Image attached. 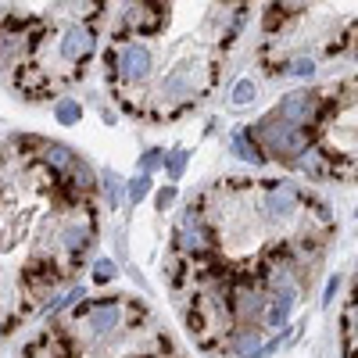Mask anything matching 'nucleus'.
Returning a JSON list of instances; mask_svg holds the SVG:
<instances>
[{
	"label": "nucleus",
	"mask_w": 358,
	"mask_h": 358,
	"mask_svg": "<svg viewBox=\"0 0 358 358\" xmlns=\"http://www.w3.org/2000/svg\"><path fill=\"white\" fill-rule=\"evenodd\" d=\"M255 143H258V151H265V158H276V162H297L308 147H312V129H301V126H290L283 122L280 115H268L262 118L258 126L244 129Z\"/></svg>",
	"instance_id": "nucleus-1"
},
{
	"label": "nucleus",
	"mask_w": 358,
	"mask_h": 358,
	"mask_svg": "<svg viewBox=\"0 0 358 358\" xmlns=\"http://www.w3.org/2000/svg\"><path fill=\"white\" fill-rule=\"evenodd\" d=\"M104 69L115 76V79H122L126 86H140L151 79L155 72V54L147 43H136V40H126L118 50H108L104 54Z\"/></svg>",
	"instance_id": "nucleus-2"
},
{
	"label": "nucleus",
	"mask_w": 358,
	"mask_h": 358,
	"mask_svg": "<svg viewBox=\"0 0 358 358\" xmlns=\"http://www.w3.org/2000/svg\"><path fill=\"white\" fill-rule=\"evenodd\" d=\"M330 111H334V104L326 101L322 94H315V90H294V94H287V97L276 104L273 115H280L283 122H290V126L312 129V126H319Z\"/></svg>",
	"instance_id": "nucleus-3"
},
{
	"label": "nucleus",
	"mask_w": 358,
	"mask_h": 358,
	"mask_svg": "<svg viewBox=\"0 0 358 358\" xmlns=\"http://www.w3.org/2000/svg\"><path fill=\"white\" fill-rule=\"evenodd\" d=\"M122 330H126V305L118 297L94 301V312L83 319V334L90 344H111Z\"/></svg>",
	"instance_id": "nucleus-4"
},
{
	"label": "nucleus",
	"mask_w": 358,
	"mask_h": 358,
	"mask_svg": "<svg viewBox=\"0 0 358 358\" xmlns=\"http://www.w3.org/2000/svg\"><path fill=\"white\" fill-rule=\"evenodd\" d=\"M301 212H305V197H301V190H297L294 183H287V179H280V183L268 187L262 204H258V215L268 226H287L294 215H301Z\"/></svg>",
	"instance_id": "nucleus-5"
},
{
	"label": "nucleus",
	"mask_w": 358,
	"mask_h": 358,
	"mask_svg": "<svg viewBox=\"0 0 358 358\" xmlns=\"http://www.w3.org/2000/svg\"><path fill=\"white\" fill-rule=\"evenodd\" d=\"M176 248L183 251L187 258H204V255H212L215 248V229L208 226L204 212L197 204H190L183 219H179V229H176Z\"/></svg>",
	"instance_id": "nucleus-6"
},
{
	"label": "nucleus",
	"mask_w": 358,
	"mask_h": 358,
	"mask_svg": "<svg viewBox=\"0 0 358 358\" xmlns=\"http://www.w3.org/2000/svg\"><path fill=\"white\" fill-rule=\"evenodd\" d=\"M201 65L194 62H179L172 72H165L162 79V101H190L201 94Z\"/></svg>",
	"instance_id": "nucleus-7"
},
{
	"label": "nucleus",
	"mask_w": 358,
	"mask_h": 358,
	"mask_svg": "<svg viewBox=\"0 0 358 358\" xmlns=\"http://www.w3.org/2000/svg\"><path fill=\"white\" fill-rule=\"evenodd\" d=\"M97 47V36H94V29L76 22V25H65L62 29V36H57V57L69 65H83L90 54H94Z\"/></svg>",
	"instance_id": "nucleus-8"
},
{
	"label": "nucleus",
	"mask_w": 358,
	"mask_h": 358,
	"mask_svg": "<svg viewBox=\"0 0 358 358\" xmlns=\"http://www.w3.org/2000/svg\"><path fill=\"white\" fill-rule=\"evenodd\" d=\"M62 283H65V273L50 258H33V262L22 268V287L33 294V297H43V294L57 290Z\"/></svg>",
	"instance_id": "nucleus-9"
},
{
	"label": "nucleus",
	"mask_w": 358,
	"mask_h": 358,
	"mask_svg": "<svg viewBox=\"0 0 358 358\" xmlns=\"http://www.w3.org/2000/svg\"><path fill=\"white\" fill-rule=\"evenodd\" d=\"M297 305V283H280L268 290V305H265V326H273V330H283L290 322V312Z\"/></svg>",
	"instance_id": "nucleus-10"
},
{
	"label": "nucleus",
	"mask_w": 358,
	"mask_h": 358,
	"mask_svg": "<svg viewBox=\"0 0 358 358\" xmlns=\"http://www.w3.org/2000/svg\"><path fill=\"white\" fill-rule=\"evenodd\" d=\"M165 22H169L165 4H126V25L136 29L140 36H155Z\"/></svg>",
	"instance_id": "nucleus-11"
},
{
	"label": "nucleus",
	"mask_w": 358,
	"mask_h": 358,
	"mask_svg": "<svg viewBox=\"0 0 358 358\" xmlns=\"http://www.w3.org/2000/svg\"><path fill=\"white\" fill-rule=\"evenodd\" d=\"M40 162H43V169L54 179H69L72 169L79 165V155L72 151V147H65V143H43L40 147Z\"/></svg>",
	"instance_id": "nucleus-12"
},
{
	"label": "nucleus",
	"mask_w": 358,
	"mask_h": 358,
	"mask_svg": "<svg viewBox=\"0 0 358 358\" xmlns=\"http://www.w3.org/2000/svg\"><path fill=\"white\" fill-rule=\"evenodd\" d=\"M294 169H297V172H305L308 179H326V176H334V172H337V162H334V155L326 151V147H315V143H312L308 151L294 162Z\"/></svg>",
	"instance_id": "nucleus-13"
},
{
	"label": "nucleus",
	"mask_w": 358,
	"mask_h": 358,
	"mask_svg": "<svg viewBox=\"0 0 358 358\" xmlns=\"http://www.w3.org/2000/svg\"><path fill=\"white\" fill-rule=\"evenodd\" d=\"M229 351H233L236 358H262V355H265L262 334L251 330V326H236V330H233V341H229Z\"/></svg>",
	"instance_id": "nucleus-14"
},
{
	"label": "nucleus",
	"mask_w": 358,
	"mask_h": 358,
	"mask_svg": "<svg viewBox=\"0 0 358 358\" xmlns=\"http://www.w3.org/2000/svg\"><path fill=\"white\" fill-rule=\"evenodd\" d=\"M229 147H233V155L241 158V162H251V165H265V162H268L248 133H233V143H229Z\"/></svg>",
	"instance_id": "nucleus-15"
},
{
	"label": "nucleus",
	"mask_w": 358,
	"mask_h": 358,
	"mask_svg": "<svg viewBox=\"0 0 358 358\" xmlns=\"http://www.w3.org/2000/svg\"><path fill=\"white\" fill-rule=\"evenodd\" d=\"M54 118H57L62 126H76L79 118H83V104H79L76 97H62V101L54 104Z\"/></svg>",
	"instance_id": "nucleus-16"
},
{
	"label": "nucleus",
	"mask_w": 358,
	"mask_h": 358,
	"mask_svg": "<svg viewBox=\"0 0 358 358\" xmlns=\"http://www.w3.org/2000/svg\"><path fill=\"white\" fill-rule=\"evenodd\" d=\"M255 97H258V83L255 79H241L233 86V94H229V104L233 108H248V104H255Z\"/></svg>",
	"instance_id": "nucleus-17"
},
{
	"label": "nucleus",
	"mask_w": 358,
	"mask_h": 358,
	"mask_svg": "<svg viewBox=\"0 0 358 358\" xmlns=\"http://www.w3.org/2000/svg\"><path fill=\"white\" fill-rule=\"evenodd\" d=\"M101 187H104L108 208H122V179H118L111 169H104V172H101Z\"/></svg>",
	"instance_id": "nucleus-18"
},
{
	"label": "nucleus",
	"mask_w": 358,
	"mask_h": 358,
	"mask_svg": "<svg viewBox=\"0 0 358 358\" xmlns=\"http://www.w3.org/2000/svg\"><path fill=\"white\" fill-rule=\"evenodd\" d=\"M283 76H294V79H312L315 76V57H290V62H283V69H280Z\"/></svg>",
	"instance_id": "nucleus-19"
},
{
	"label": "nucleus",
	"mask_w": 358,
	"mask_h": 358,
	"mask_svg": "<svg viewBox=\"0 0 358 358\" xmlns=\"http://www.w3.org/2000/svg\"><path fill=\"white\" fill-rule=\"evenodd\" d=\"M187 162H190L187 147H176V151H169V155H165V176H169V179H183Z\"/></svg>",
	"instance_id": "nucleus-20"
},
{
	"label": "nucleus",
	"mask_w": 358,
	"mask_h": 358,
	"mask_svg": "<svg viewBox=\"0 0 358 358\" xmlns=\"http://www.w3.org/2000/svg\"><path fill=\"white\" fill-rule=\"evenodd\" d=\"M126 194H129V201L133 204H140L147 194H151V176H143V172H136L133 179H129V187H126Z\"/></svg>",
	"instance_id": "nucleus-21"
},
{
	"label": "nucleus",
	"mask_w": 358,
	"mask_h": 358,
	"mask_svg": "<svg viewBox=\"0 0 358 358\" xmlns=\"http://www.w3.org/2000/svg\"><path fill=\"white\" fill-rule=\"evenodd\" d=\"M165 155H169V151H162V147H151V151H143V155H140V172H143V176H151L155 169H165Z\"/></svg>",
	"instance_id": "nucleus-22"
},
{
	"label": "nucleus",
	"mask_w": 358,
	"mask_h": 358,
	"mask_svg": "<svg viewBox=\"0 0 358 358\" xmlns=\"http://www.w3.org/2000/svg\"><path fill=\"white\" fill-rule=\"evenodd\" d=\"M83 297H86L83 287H69L62 297H54V301H50V312H62V308H69V305H83Z\"/></svg>",
	"instance_id": "nucleus-23"
},
{
	"label": "nucleus",
	"mask_w": 358,
	"mask_h": 358,
	"mask_svg": "<svg viewBox=\"0 0 358 358\" xmlns=\"http://www.w3.org/2000/svg\"><path fill=\"white\" fill-rule=\"evenodd\" d=\"M118 276V265L111 258H97L94 262V283H111Z\"/></svg>",
	"instance_id": "nucleus-24"
},
{
	"label": "nucleus",
	"mask_w": 358,
	"mask_h": 358,
	"mask_svg": "<svg viewBox=\"0 0 358 358\" xmlns=\"http://www.w3.org/2000/svg\"><path fill=\"white\" fill-rule=\"evenodd\" d=\"M155 204L162 208V212H169V208L176 204V187H165V190H158V197H155Z\"/></svg>",
	"instance_id": "nucleus-25"
},
{
	"label": "nucleus",
	"mask_w": 358,
	"mask_h": 358,
	"mask_svg": "<svg viewBox=\"0 0 358 358\" xmlns=\"http://www.w3.org/2000/svg\"><path fill=\"white\" fill-rule=\"evenodd\" d=\"M337 290H341V276H330V280H326V294H322V308L334 305V294Z\"/></svg>",
	"instance_id": "nucleus-26"
}]
</instances>
